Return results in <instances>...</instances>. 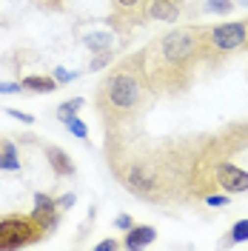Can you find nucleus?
<instances>
[{
  "instance_id": "0eeeda50",
  "label": "nucleus",
  "mask_w": 248,
  "mask_h": 251,
  "mask_svg": "<svg viewBox=\"0 0 248 251\" xmlns=\"http://www.w3.org/2000/svg\"><path fill=\"white\" fill-rule=\"evenodd\" d=\"M43 151H46V160L49 166H51V172L57 174V177H74V160L63 151L60 146H43Z\"/></svg>"
},
{
  "instance_id": "412c9836",
  "label": "nucleus",
  "mask_w": 248,
  "mask_h": 251,
  "mask_svg": "<svg viewBox=\"0 0 248 251\" xmlns=\"http://www.w3.org/2000/svg\"><path fill=\"white\" fill-rule=\"evenodd\" d=\"M17 92H23L20 83H0V94H17Z\"/></svg>"
},
{
  "instance_id": "4be33fe9",
  "label": "nucleus",
  "mask_w": 248,
  "mask_h": 251,
  "mask_svg": "<svg viewBox=\"0 0 248 251\" xmlns=\"http://www.w3.org/2000/svg\"><path fill=\"white\" fill-rule=\"evenodd\" d=\"M74 200H77L74 194H63V197H57V205H60V211H66V208H72V205H74Z\"/></svg>"
},
{
  "instance_id": "2eb2a0df",
  "label": "nucleus",
  "mask_w": 248,
  "mask_h": 251,
  "mask_svg": "<svg viewBox=\"0 0 248 251\" xmlns=\"http://www.w3.org/2000/svg\"><path fill=\"white\" fill-rule=\"evenodd\" d=\"M66 128H69V131H72L74 137H89V126L83 123L80 117H72V120L66 123Z\"/></svg>"
},
{
  "instance_id": "4468645a",
  "label": "nucleus",
  "mask_w": 248,
  "mask_h": 251,
  "mask_svg": "<svg viewBox=\"0 0 248 251\" xmlns=\"http://www.w3.org/2000/svg\"><path fill=\"white\" fill-rule=\"evenodd\" d=\"M234 9V0H208L205 3V12H211V15H228Z\"/></svg>"
},
{
  "instance_id": "1a4fd4ad",
  "label": "nucleus",
  "mask_w": 248,
  "mask_h": 251,
  "mask_svg": "<svg viewBox=\"0 0 248 251\" xmlns=\"http://www.w3.org/2000/svg\"><path fill=\"white\" fill-rule=\"evenodd\" d=\"M0 169H3V172H20L17 146L12 140H0Z\"/></svg>"
},
{
  "instance_id": "423d86ee",
  "label": "nucleus",
  "mask_w": 248,
  "mask_h": 251,
  "mask_svg": "<svg viewBox=\"0 0 248 251\" xmlns=\"http://www.w3.org/2000/svg\"><path fill=\"white\" fill-rule=\"evenodd\" d=\"M143 6V17L146 20H166V23H174L180 17V3L177 0H146L140 3Z\"/></svg>"
},
{
  "instance_id": "f8f14e48",
  "label": "nucleus",
  "mask_w": 248,
  "mask_h": 251,
  "mask_svg": "<svg viewBox=\"0 0 248 251\" xmlns=\"http://www.w3.org/2000/svg\"><path fill=\"white\" fill-rule=\"evenodd\" d=\"M83 106H86L83 97H74V100H69V103H60V106H57V120H60V123H69L72 117H77V111L83 109Z\"/></svg>"
},
{
  "instance_id": "dca6fc26",
  "label": "nucleus",
  "mask_w": 248,
  "mask_h": 251,
  "mask_svg": "<svg viewBox=\"0 0 248 251\" xmlns=\"http://www.w3.org/2000/svg\"><path fill=\"white\" fill-rule=\"evenodd\" d=\"M202 203L205 205H228V191L225 194H205Z\"/></svg>"
},
{
  "instance_id": "7ed1b4c3",
  "label": "nucleus",
  "mask_w": 248,
  "mask_h": 251,
  "mask_svg": "<svg viewBox=\"0 0 248 251\" xmlns=\"http://www.w3.org/2000/svg\"><path fill=\"white\" fill-rule=\"evenodd\" d=\"M54 228H57V226L40 220L34 211H29V214H9V217H0V249L12 251V249L34 246V243L46 240L49 234H54Z\"/></svg>"
},
{
  "instance_id": "6e6552de",
  "label": "nucleus",
  "mask_w": 248,
  "mask_h": 251,
  "mask_svg": "<svg viewBox=\"0 0 248 251\" xmlns=\"http://www.w3.org/2000/svg\"><path fill=\"white\" fill-rule=\"evenodd\" d=\"M154 237H157L154 226H131V228L125 231L123 246H125V249H143V246L154 243Z\"/></svg>"
},
{
  "instance_id": "39448f33",
  "label": "nucleus",
  "mask_w": 248,
  "mask_h": 251,
  "mask_svg": "<svg viewBox=\"0 0 248 251\" xmlns=\"http://www.w3.org/2000/svg\"><path fill=\"white\" fill-rule=\"evenodd\" d=\"M208 183H211V191L214 188H223L228 194H240V191H248V172H243L240 166L228 163V157H225V160H217L211 166Z\"/></svg>"
},
{
  "instance_id": "f3484780",
  "label": "nucleus",
  "mask_w": 248,
  "mask_h": 251,
  "mask_svg": "<svg viewBox=\"0 0 248 251\" xmlns=\"http://www.w3.org/2000/svg\"><path fill=\"white\" fill-rule=\"evenodd\" d=\"M6 114H9V117H15V120H20V123H26V126H31V123H34V117H31V114H26V111L6 109Z\"/></svg>"
},
{
  "instance_id": "f03ea898",
  "label": "nucleus",
  "mask_w": 248,
  "mask_h": 251,
  "mask_svg": "<svg viewBox=\"0 0 248 251\" xmlns=\"http://www.w3.org/2000/svg\"><path fill=\"white\" fill-rule=\"evenodd\" d=\"M149 94H151V89L140 69V57L134 54V57H125L123 63H117L103 77L97 97H94V106L106 123H120L125 117H134L137 111H143Z\"/></svg>"
},
{
  "instance_id": "20e7f679",
  "label": "nucleus",
  "mask_w": 248,
  "mask_h": 251,
  "mask_svg": "<svg viewBox=\"0 0 248 251\" xmlns=\"http://www.w3.org/2000/svg\"><path fill=\"white\" fill-rule=\"evenodd\" d=\"M202 46L205 54L217 51V54H231L237 49L248 46V20H234V23H220L202 31Z\"/></svg>"
},
{
  "instance_id": "aec40b11",
  "label": "nucleus",
  "mask_w": 248,
  "mask_h": 251,
  "mask_svg": "<svg viewBox=\"0 0 248 251\" xmlns=\"http://www.w3.org/2000/svg\"><path fill=\"white\" fill-rule=\"evenodd\" d=\"M114 226H117V228H120V231H128V228H131V226H134V220L128 217V214H120V217L114 220Z\"/></svg>"
},
{
  "instance_id": "393cba45",
  "label": "nucleus",
  "mask_w": 248,
  "mask_h": 251,
  "mask_svg": "<svg viewBox=\"0 0 248 251\" xmlns=\"http://www.w3.org/2000/svg\"><path fill=\"white\" fill-rule=\"evenodd\" d=\"M114 3H117L120 9H137L140 6V0H114Z\"/></svg>"
},
{
  "instance_id": "a211bd4d",
  "label": "nucleus",
  "mask_w": 248,
  "mask_h": 251,
  "mask_svg": "<svg viewBox=\"0 0 248 251\" xmlns=\"http://www.w3.org/2000/svg\"><path fill=\"white\" fill-rule=\"evenodd\" d=\"M74 77H77V72H66V69H54V80H57V83H72Z\"/></svg>"
},
{
  "instance_id": "f257e3e1",
  "label": "nucleus",
  "mask_w": 248,
  "mask_h": 251,
  "mask_svg": "<svg viewBox=\"0 0 248 251\" xmlns=\"http://www.w3.org/2000/svg\"><path fill=\"white\" fill-rule=\"evenodd\" d=\"M140 69L151 94H177L186 92L194 80V66L205 57L202 31L183 26V29L166 31L160 40L137 54Z\"/></svg>"
},
{
  "instance_id": "6ab92c4d",
  "label": "nucleus",
  "mask_w": 248,
  "mask_h": 251,
  "mask_svg": "<svg viewBox=\"0 0 248 251\" xmlns=\"http://www.w3.org/2000/svg\"><path fill=\"white\" fill-rule=\"evenodd\" d=\"M109 63H111V51H100V57H94V63H92V72L103 69V66H109Z\"/></svg>"
},
{
  "instance_id": "b1692460",
  "label": "nucleus",
  "mask_w": 248,
  "mask_h": 251,
  "mask_svg": "<svg viewBox=\"0 0 248 251\" xmlns=\"http://www.w3.org/2000/svg\"><path fill=\"white\" fill-rule=\"evenodd\" d=\"M37 6H40V9H43V6H46V9H63V0H40Z\"/></svg>"
},
{
  "instance_id": "ddd939ff",
  "label": "nucleus",
  "mask_w": 248,
  "mask_h": 251,
  "mask_svg": "<svg viewBox=\"0 0 248 251\" xmlns=\"http://www.w3.org/2000/svg\"><path fill=\"white\" fill-rule=\"evenodd\" d=\"M246 240H248V220H237L225 243H246Z\"/></svg>"
},
{
  "instance_id": "9d476101",
  "label": "nucleus",
  "mask_w": 248,
  "mask_h": 251,
  "mask_svg": "<svg viewBox=\"0 0 248 251\" xmlns=\"http://www.w3.org/2000/svg\"><path fill=\"white\" fill-rule=\"evenodd\" d=\"M20 86L26 89V92H54L60 83L54 77H43V75H29V77L20 80Z\"/></svg>"
},
{
  "instance_id": "9b49d317",
  "label": "nucleus",
  "mask_w": 248,
  "mask_h": 251,
  "mask_svg": "<svg viewBox=\"0 0 248 251\" xmlns=\"http://www.w3.org/2000/svg\"><path fill=\"white\" fill-rule=\"evenodd\" d=\"M86 46H89V51H111V46H114V37H111V31H92V34H86V40H83Z\"/></svg>"
},
{
  "instance_id": "5701e85b",
  "label": "nucleus",
  "mask_w": 248,
  "mask_h": 251,
  "mask_svg": "<svg viewBox=\"0 0 248 251\" xmlns=\"http://www.w3.org/2000/svg\"><path fill=\"white\" fill-rule=\"evenodd\" d=\"M114 249H120L117 240H103V243H97V251H114Z\"/></svg>"
}]
</instances>
